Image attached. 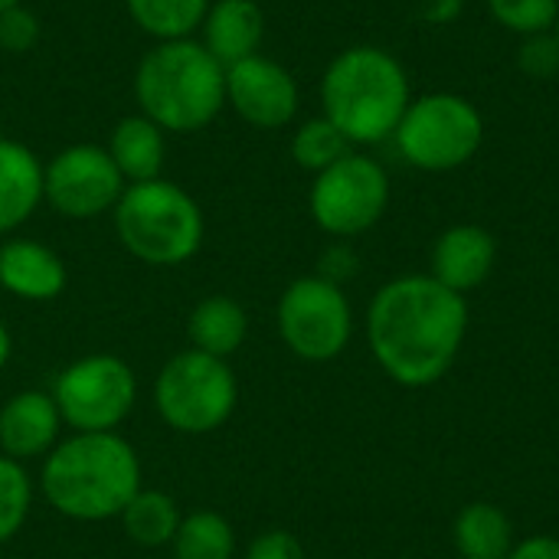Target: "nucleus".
<instances>
[{"label": "nucleus", "mask_w": 559, "mask_h": 559, "mask_svg": "<svg viewBox=\"0 0 559 559\" xmlns=\"http://www.w3.org/2000/svg\"><path fill=\"white\" fill-rule=\"evenodd\" d=\"M0 288L23 301H52L66 288V265L36 239H10L0 246Z\"/></svg>", "instance_id": "nucleus-15"}, {"label": "nucleus", "mask_w": 559, "mask_h": 559, "mask_svg": "<svg viewBox=\"0 0 559 559\" xmlns=\"http://www.w3.org/2000/svg\"><path fill=\"white\" fill-rule=\"evenodd\" d=\"M174 559H233L236 534L216 511H193L180 521L174 540Z\"/></svg>", "instance_id": "nucleus-22"}, {"label": "nucleus", "mask_w": 559, "mask_h": 559, "mask_svg": "<svg viewBox=\"0 0 559 559\" xmlns=\"http://www.w3.org/2000/svg\"><path fill=\"white\" fill-rule=\"evenodd\" d=\"M275 321L285 347L308 364H328L341 357L354 334L347 295L341 292V285L321 275L292 282L278 298Z\"/></svg>", "instance_id": "nucleus-9"}, {"label": "nucleus", "mask_w": 559, "mask_h": 559, "mask_svg": "<svg viewBox=\"0 0 559 559\" xmlns=\"http://www.w3.org/2000/svg\"><path fill=\"white\" fill-rule=\"evenodd\" d=\"M498 246L481 226H452L432 246V278L459 295L478 288L495 269Z\"/></svg>", "instance_id": "nucleus-14"}, {"label": "nucleus", "mask_w": 559, "mask_h": 559, "mask_svg": "<svg viewBox=\"0 0 559 559\" xmlns=\"http://www.w3.org/2000/svg\"><path fill=\"white\" fill-rule=\"evenodd\" d=\"M265 33V16L255 0H219L203 16V46L223 62L233 66L246 56H255Z\"/></svg>", "instance_id": "nucleus-16"}, {"label": "nucleus", "mask_w": 559, "mask_h": 559, "mask_svg": "<svg viewBox=\"0 0 559 559\" xmlns=\"http://www.w3.org/2000/svg\"><path fill=\"white\" fill-rule=\"evenodd\" d=\"M33 508V481L23 462L0 455V544L13 540Z\"/></svg>", "instance_id": "nucleus-25"}, {"label": "nucleus", "mask_w": 559, "mask_h": 559, "mask_svg": "<svg viewBox=\"0 0 559 559\" xmlns=\"http://www.w3.org/2000/svg\"><path fill=\"white\" fill-rule=\"evenodd\" d=\"M134 396V370L115 354L79 357L52 386L59 416L75 432H115L131 416Z\"/></svg>", "instance_id": "nucleus-8"}, {"label": "nucleus", "mask_w": 559, "mask_h": 559, "mask_svg": "<svg viewBox=\"0 0 559 559\" xmlns=\"http://www.w3.org/2000/svg\"><path fill=\"white\" fill-rule=\"evenodd\" d=\"M455 547L465 559H508L514 550V524L498 504H468L455 518Z\"/></svg>", "instance_id": "nucleus-20"}, {"label": "nucleus", "mask_w": 559, "mask_h": 559, "mask_svg": "<svg viewBox=\"0 0 559 559\" xmlns=\"http://www.w3.org/2000/svg\"><path fill=\"white\" fill-rule=\"evenodd\" d=\"M121 246L147 265H180L203 246V213L197 200L167 180L131 183L115 203Z\"/></svg>", "instance_id": "nucleus-5"}, {"label": "nucleus", "mask_w": 559, "mask_h": 559, "mask_svg": "<svg viewBox=\"0 0 559 559\" xmlns=\"http://www.w3.org/2000/svg\"><path fill=\"white\" fill-rule=\"evenodd\" d=\"M246 559H305V550L288 531H265L249 544Z\"/></svg>", "instance_id": "nucleus-29"}, {"label": "nucleus", "mask_w": 559, "mask_h": 559, "mask_svg": "<svg viewBox=\"0 0 559 559\" xmlns=\"http://www.w3.org/2000/svg\"><path fill=\"white\" fill-rule=\"evenodd\" d=\"M354 269H357V259L347 252V249H331L328 255H324V262H321V278H328V282H341V278H347V275H354Z\"/></svg>", "instance_id": "nucleus-31"}, {"label": "nucleus", "mask_w": 559, "mask_h": 559, "mask_svg": "<svg viewBox=\"0 0 559 559\" xmlns=\"http://www.w3.org/2000/svg\"><path fill=\"white\" fill-rule=\"evenodd\" d=\"M128 10L144 33L170 43L187 39L203 23L210 0H128Z\"/></svg>", "instance_id": "nucleus-23"}, {"label": "nucleus", "mask_w": 559, "mask_h": 559, "mask_svg": "<svg viewBox=\"0 0 559 559\" xmlns=\"http://www.w3.org/2000/svg\"><path fill=\"white\" fill-rule=\"evenodd\" d=\"M183 514L177 508V501L164 491H147L141 488L131 504L121 511V524H124V534L141 544V547H164L174 540L177 527H180Z\"/></svg>", "instance_id": "nucleus-21"}, {"label": "nucleus", "mask_w": 559, "mask_h": 559, "mask_svg": "<svg viewBox=\"0 0 559 559\" xmlns=\"http://www.w3.org/2000/svg\"><path fill=\"white\" fill-rule=\"evenodd\" d=\"M321 102L324 118L350 144H377L396 134L409 108V82L390 52L377 46H354L328 66Z\"/></svg>", "instance_id": "nucleus-3"}, {"label": "nucleus", "mask_w": 559, "mask_h": 559, "mask_svg": "<svg viewBox=\"0 0 559 559\" xmlns=\"http://www.w3.org/2000/svg\"><path fill=\"white\" fill-rule=\"evenodd\" d=\"M508 559H559V540L557 537H544V534L527 537V540L514 544Z\"/></svg>", "instance_id": "nucleus-30"}, {"label": "nucleus", "mask_w": 559, "mask_h": 559, "mask_svg": "<svg viewBox=\"0 0 559 559\" xmlns=\"http://www.w3.org/2000/svg\"><path fill=\"white\" fill-rule=\"evenodd\" d=\"M485 138L478 108L462 95H426L413 102L396 128L400 154L419 170H452L475 157Z\"/></svg>", "instance_id": "nucleus-7"}, {"label": "nucleus", "mask_w": 559, "mask_h": 559, "mask_svg": "<svg viewBox=\"0 0 559 559\" xmlns=\"http://www.w3.org/2000/svg\"><path fill=\"white\" fill-rule=\"evenodd\" d=\"M239 386L226 360L203 350H180L170 357L154 383V406L160 419L183 436H206L236 413Z\"/></svg>", "instance_id": "nucleus-6"}, {"label": "nucleus", "mask_w": 559, "mask_h": 559, "mask_svg": "<svg viewBox=\"0 0 559 559\" xmlns=\"http://www.w3.org/2000/svg\"><path fill=\"white\" fill-rule=\"evenodd\" d=\"M43 200V167L36 154L10 138H0V233L23 226Z\"/></svg>", "instance_id": "nucleus-17"}, {"label": "nucleus", "mask_w": 559, "mask_h": 559, "mask_svg": "<svg viewBox=\"0 0 559 559\" xmlns=\"http://www.w3.org/2000/svg\"><path fill=\"white\" fill-rule=\"evenodd\" d=\"M521 69L534 79H550L559 72V39L550 33H534L521 46Z\"/></svg>", "instance_id": "nucleus-28"}, {"label": "nucleus", "mask_w": 559, "mask_h": 559, "mask_svg": "<svg viewBox=\"0 0 559 559\" xmlns=\"http://www.w3.org/2000/svg\"><path fill=\"white\" fill-rule=\"evenodd\" d=\"M39 488L69 521L121 518L141 491V462L118 432H75L46 455Z\"/></svg>", "instance_id": "nucleus-2"}, {"label": "nucleus", "mask_w": 559, "mask_h": 559, "mask_svg": "<svg viewBox=\"0 0 559 559\" xmlns=\"http://www.w3.org/2000/svg\"><path fill=\"white\" fill-rule=\"evenodd\" d=\"M59 429H62V416L52 393L23 390L10 396L0 409V449L13 462L49 455L56 449Z\"/></svg>", "instance_id": "nucleus-13"}, {"label": "nucleus", "mask_w": 559, "mask_h": 559, "mask_svg": "<svg viewBox=\"0 0 559 559\" xmlns=\"http://www.w3.org/2000/svg\"><path fill=\"white\" fill-rule=\"evenodd\" d=\"M226 102L255 128H282L298 111V85L285 66L255 52L226 66Z\"/></svg>", "instance_id": "nucleus-12"}, {"label": "nucleus", "mask_w": 559, "mask_h": 559, "mask_svg": "<svg viewBox=\"0 0 559 559\" xmlns=\"http://www.w3.org/2000/svg\"><path fill=\"white\" fill-rule=\"evenodd\" d=\"M16 3H20V0H0V13L10 10V7H16Z\"/></svg>", "instance_id": "nucleus-33"}, {"label": "nucleus", "mask_w": 559, "mask_h": 559, "mask_svg": "<svg viewBox=\"0 0 559 559\" xmlns=\"http://www.w3.org/2000/svg\"><path fill=\"white\" fill-rule=\"evenodd\" d=\"M121 193L124 177L105 147L72 144L43 167V197L69 219L102 216L105 210H115Z\"/></svg>", "instance_id": "nucleus-11"}, {"label": "nucleus", "mask_w": 559, "mask_h": 559, "mask_svg": "<svg viewBox=\"0 0 559 559\" xmlns=\"http://www.w3.org/2000/svg\"><path fill=\"white\" fill-rule=\"evenodd\" d=\"M386 170L364 154H347L318 174L311 187V216L331 236H360L386 210Z\"/></svg>", "instance_id": "nucleus-10"}, {"label": "nucleus", "mask_w": 559, "mask_h": 559, "mask_svg": "<svg viewBox=\"0 0 559 559\" xmlns=\"http://www.w3.org/2000/svg\"><path fill=\"white\" fill-rule=\"evenodd\" d=\"M134 92L160 131H200L226 102V66L203 43L170 39L141 59Z\"/></svg>", "instance_id": "nucleus-4"}, {"label": "nucleus", "mask_w": 559, "mask_h": 559, "mask_svg": "<svg viewBox=\"0 0 559 559\" xmlns=\"http://www.w3.org/2000/svg\"><path fill=\"white\" fill-rule=\"evenodd\" d=\"M39 39V23L29 10H23L20 3L0 13V49L10 52H26L33 49Z\"/></svg>", "instance_id": "nucleus-27"}, {"label": "nucleus", "mask_w": 559, "mask_h": 559, "mask_svg": "<svg viewBox=\"0 0 559 559\" xmlns=\"http://www.w3.org/2000/svg\"><path fill=\"white\" fill-rule=\"evenodd\" d=\"M10 354H13V337H10V331H7V324H3V318H0V370L7 367Z\"/></svg>", "instance_id": "nucleus-32"}, {"label": "nucleus", "mask_w": 559, "mask_h": 559, "mask_svg": "<svg viewBox=\"0 0 559 559\" xmlns=\"http://www.w3.org/2000/svg\"><path fill=\"white\" fill-rule=\"evenodd\" d=\"M495 20L514 33L534 36L557 26L559 0H488Z\"/></svg>", "instance_id": "nucleus-26"}, {"label": "nucleus", "mask_w": 559, "mask_h": 559, "mask_svg": "<svg viewBox=\"0 0 559 559\" xmlns=\"http://www.w3.org/2000/svg\"><path fill=\"white\" fill-rule=\"evenodd\" d=\"M557 39H559V20H557Z\"/></svg>", "instance_id": "nucleus-34"}, {"label": "nucleus", "mask_w": 559, "mask_h": 559, "mask_svg": "<svg viewBox=\"0 0 559 559\" xmlns=\"http://www.w3.org/2000/svg\"><path fill=\"white\" fill-rule=\"evenodd\" d=\"M350 141L328 121V118H314L305 121L292 141V154L305 170H328L331 164H337L341 157H347Z\"/></svg>", "instance_id": "nucleus-24"}, {"label": "nucleus", "mask_w": 559, "mask_h": 559, "mask_svg": "<svg viewBox=\"0 0 559 559\" xmlns=\"http://www.w3.org/2000/svg\"><path fill=\"white\" fill-rule=\"evenodd\" d=\"M468 305L432 275L383 285L367 311V341L390 380L409 390L439 383L465 341Z\"/></svg>", "instance_id": "nucleus-1"}, {"label": "nucleus", "mask_w": 559, "mask_h": 559, "mask_svg": "<svg viewBox=\"0 0 559 559\" xmlns=\"http://www.w3.org/2000/svg\"><path fill=\"white\" fill-rule=\"evenodd\" d=\"M249 334V314L246 308L229 295H210L203 298L190 314V341L193 350H203L210 357H233Z\"/></svg>", "instance_id": "nucleus-18"}, {"label": "nucleus", "mask_w": 559, "mask_h": 559, "mask_svg": "<svg viewBox=\"0 0 559 559\" xmlns=\"http://www.w3.org/2000/svg\"><path fill=\"white\" fill-rule=\"evenodd\" d=\"M108 154L124 180H131V183L157 180V174L164 167V134L144 115L124 118V121H118V128L111 134Z\"/></svg>", "instance_id": "nucleus-19"}]
</instances>
